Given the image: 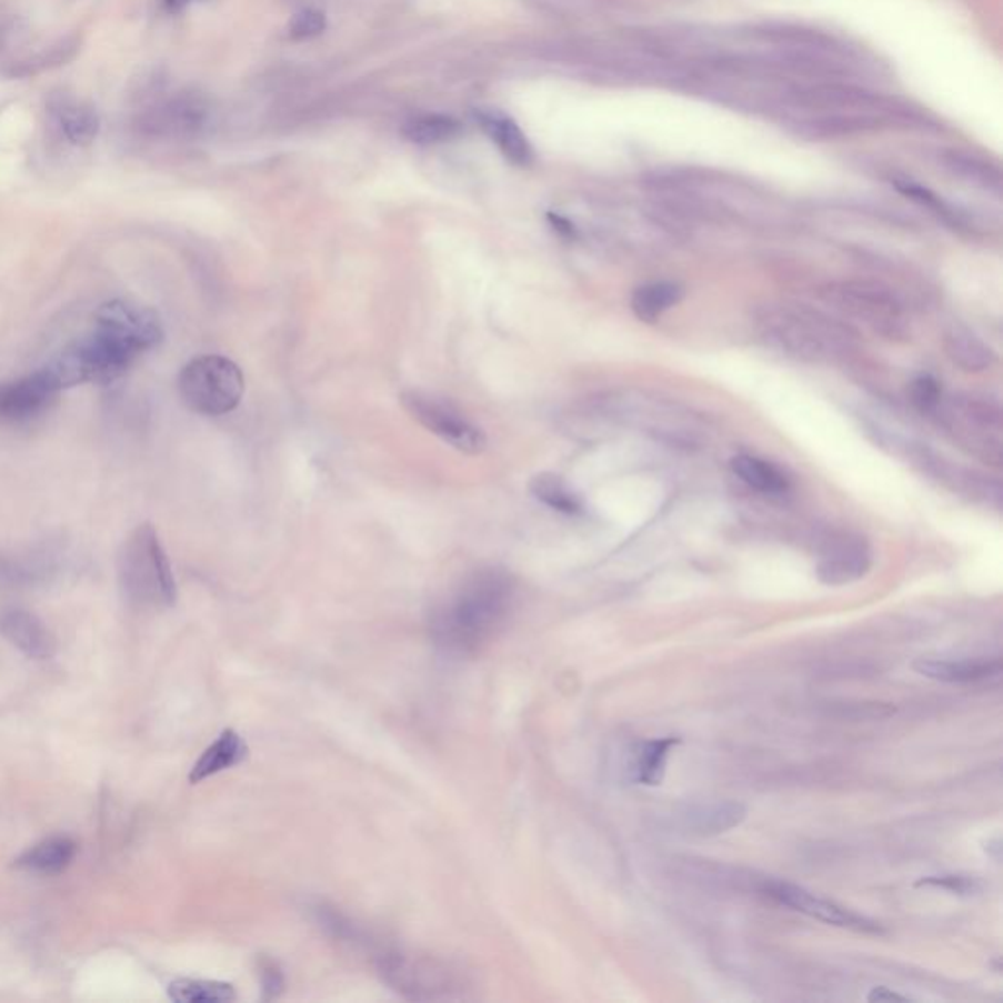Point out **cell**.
Instances as JSON below:
<instances>
[{
  "instance_id": "6da1fadb",
  "label": "cell",
  "mask_w": 1003,
  "mask_h": 1003,
  "mask_svg": "<svg viewBox=\"0 0 1003 1003\" xmlns=\"http://www.w3.org/2000/svg\"><path fill=\"white\" fill-rule=\"evenodd\" d=\"M514 576L481 569L464 576L433 605L428 630L433 645L449 656H471L487 648L506 625L515 604Z\"/></svg>"
},
{
  "instance_id": "7a4b0ae2",
  "label": "cell",
  "mask_w": 1003,
  "mask_h": 1003,
  "mask_svg": "<svg viewBox=\"0 0 1003 1003\" xmlns=\"http://www.w3.org/2000/svg\"><path fill=\"white\" fill-rule=\"evenodd\" d=\"M764 340L802 361L825 363L845 355L854 345L851 325L802 304H769L756 312Z\"/></svg>"
},
{
  "instance_id": "3957f363",
  "label": "cell",
  "mask_w": 1003,
  "mask_h": 1003,
  "mask_svg": "<svg viewBox=\"0 0 1003 1003\" xmlns=\"http://www.w3.org/2000/svg\"><path fill=\"white\" fill-rule=\"evenodd\" d=\"M118 576L132 604L161 610L177 602L173 569L151 523H140L124 541L118 556Z\"/></svg>"
},
{
  "instance_id": "277c9868",
  "label": "cell",
  "mask_w": 1003,
  "mask_h": 1003,
  "mask_svg": "<svg viewBox=\"0 0 1003 1003\" xmlns=\"http://www.w3.org/2000/svg\"><path fill=\"white\" fill-rule=\"evenodd\" d=\"M377 969L397 994L412 1002L464 1000L471 990V980L461 966L433 954L390 949L379 956Z\"/></svg>"
},
{
  "instance_id": "5b68a950",
  "label": "cell",
  "mask_w": 1003,
  "mask_h": 1003,
  "mask_svg": "<svg viewBox=\"0 0 1003 1003\" xmlns=\"http://www.w3.org/2000/svg\"><path fill=\"white\" fill-rule=\"evenodd\" d=\"M136 357L138 353H133L122 341L94 325L91 333L71 343L46 369L59 390L79 384H110L126 374Z\"/></svg>"
},
{
  "instance_id": "8992f818",
  "label": "cell",
  "mask_w": 1003,
  "mask_h": 1003,
  "mask_svg": "<svg viewBox=\"0 0 1003 1003\" xmlns=\"http://www.w3.org/2000/svg\"><path fill=\"white\" fill-rule=\"evenodd\" d=\"M243 392V373L228 357H197L179 374V394L197 414H228L238 408Z\"/></svg>"
},
{
  "instance_id": "52a82bcc",
  "label": "cell",
  "mask_w": 1003,
  "mask_h": 1003,
  "mask_svg": "<svg viewBox=\"0 0 1003 1003\" xmlns=\"http://www.w3.org/2000/svg\"><path fill=\"white\" fill-rule=\"evenodd\" d=\"M821 299L841 314L871 325L884 335H897L904 330V310L894 292L874 281H841L828 284Z\"/></svg>"
},
{
  "instance_id": "ba28073f",
  "label": "cell",
  "mask_w": 1003,
  "mask_h": 1003,
  "mask_svg": "<svg viewBox=\"0 0 1003 1003\" xmlns=\"http://www.w3.org/2000/svg\"><path fill=\"white\" fill-rule=\"evenodd\" d=\"M402 407L428 432L438 435L467 455H479L487 449V435L449 400L438 399L422 390H407L400 397Z\"/></svg>"
},
{
  "instance_id": "9c48e42d",
  "label": "cell",
  "mask_w": 1003,
  "mask_h": 1003,
  "mask_svg": "<svg viewBox=\"0 0 1003 1003\" xmlns=\"http://www.w3.org/2000/svg\"><path fill=\"white\" fill-rule=\"evenodd\" d=\"M761 892L766 897H771L772 902L790 907L792 912L804 913L812 920L823 921L828 925L851 929L856 933H872V935L882 933V927L876 921L869 920L861 913L851 912L843 905H839L837 902L812 894L805 887L796 886V884L782 882V880H766L761 886Z\"/></svg>"
},
{
  "instance_id": "30bf717a",
  "label": "cell",
  "mask_w": 1003,
  "mask_h": 1003,
  "mask_svg": "<svg viewBox=\"0 0 1003 1003\" xmlns=\"http://www.w3.org/2000/svg\"><path fill=\"white\" fill-rule=\"evenodd\" d=\"M94 320L97 328L114 335L138 355L156 348L163 340V325L158 312L130 300H110L99 308Z\"/></svg>"
},
{
  "instance_id": "8fae6325",
  "label": "cell",
  "mask_w": 1003,
  "mask_h": 1003,
  "mask_svg": "<svg viewBox=\"0 0 1003 1003\" xmlns=\"http://www.w3.org/2000/svg\"><path fill=\"white\" fill-rule=\"evenodd\" d=\"M953 430L961 433L962 440L976 449L979 453L997 464L1002 461V414L1000 408L980 399L954 400L949 410Z\"/></svg>"
},
{
  "instance_id": "7c38bea8",
  "label": "cell",
  "mask_w": 1003,
  "mask_h": 1003,
  "mask_svg": "<svg viewBox=\"0 0 1003 1003\" xmlns=\"http://www.w3.org/2000/svg\"><path fill=\"white\" fill-rule=\"evenodd\" d=\"M871 563V548L861 535L839 533L821 551L818 576L823 584L843 586L863 579Z\"/></svg>"
},
{
  "instance_id": "4fadbf2b",
  "label": "cell",
  "mask_w": 1003,
  "mask_h": 1003,
  "mask_svg": "<svg viewBox=\"0 0 1003 1003\" xmlns=\"http://www.w3.org/2000/svg\"><path fill=\"white\" fill-rule=\"evenodd\" d=\"M58 384L50 371L42 369L24 379L0 384V418L2 420H24L40 414L58 397Z\"/></svg>"
},
{
  "instance_id": "5bb4252c",
  "label": "cell",
  "mask_w": 1003,
  "mask_h": 1003,
  "mask_svg": "<svg viewBox=\"0 0 1003 1003\" xmlns=\"http://www.w3.org/2000/svg\"><path fill=\"white\" fill-rule=\"evenodd\" d=\"M0 635L33 661H50L58 653V639L50 628L24 608L0 610Z\"/></svg>"
},
{
  "instance_id": "9a60e30c",
  "label": "cell",
  "mask_w": 1003,
  "mask_h": 1003,
  "mask_svg": "<svg viewBox=\"0 0 1003 1003\" xmlns=\"http://www.w3.org/2000/svg\"><path fill=\"white\" fill-rule=\"evenodd\" d=\"M204 122V109L191 97L161 100L143 110L140 128L156 138H187Z\"/></svg>"
},
{
  "instance_id": "2e32d148",
  "label": "cell",
  "mask_w": 1003,
  "mask_h": 1003,
  "mask_svg": "<svg viewBox=\"0 0 1003 1003\" xmlns=\"http://www.w3.org/2000/svg\"><path fill=\"white\" fill-rule=\"evenodd\" d=\"M48 114H50L51 128L56 130L61 140L71 146H77V148L91 146L99 136V114L84 100L69 97V94H59L50 100Z\"/></svg>"
},
{
  "instance_id": "e0dca14e",
  "label": "cell",
  "mask_w": 1003,
  "mask_h": 1003,
  "mask_svg": "<svg viewBox=\"0 0 1003 1003\" xmlns=\"http://www.w3.org/2000/svg\"><path fill=\"white\" fill-rule=\"evenodd\" d=\"M76 841L67 835H51L43 839L40 843L26 849L24 853L14 859V869L17 871L30 872L38 876H56L69 869V864L73 863L77 856Z\"/></svg>"
},
{
  "instance_id": "ac0fdd59",
  "label": "cell",
  "mask_w": 1003,
  "mask_h": 1003,
  "mask_svg": "<svg viewBox=\"0 0 1003 1003\" xmlns=\"http://www.w3.org/2000/svg\"><path fill=\"white\" fill-rule=\"evenodd\" d=\"M249 756V746L245 739L238 731L224 730L218 735L212 745L204 749L189 774L191 784H200L204 780L217 776L220 772L230 771L233 766L243 763Z\"/></svg>"
},
{
  "instance_id": "d6986e66",
  "label": "cell",
  "mask_w": 1003,
  "mask_h": 1003,
  "mask_svg": "<svg viewBox=\"0 0 1003 1003\" xmlns=\"http://www.w3.org/2000/svg\"><path fill=\"white\" fill-rule=\"evenodd\" d=\"M477 118L481 122L482 130L489 133L490 140L497 143L498 150L502 151V156L510 163L518 167L531 166L533 150L530 140L514 118L506 117L504 112L498 110H482Z\"/></svg>"
},
{
  "instance_id": "ffe728a7",
  "label": "cell",
  "mask_w": 1003,
  "mask_h": 1003,
  "mask_svg": "<svg viewBox=\"0 0 1003 1003\" xmlns=\"http://www.w3.org/2000/svg\"><path fill=\"white\" fill-rule=\"evenodd\" d=\"M913 669L925 679L949 682V684H971L982 680L994 679L1002 674V661L1000 659H982V661H939V659H921L913 664Z\"/></svg>"
},
{
  "instance_id": "44dd1931",
  "label": "cell",
  "mask_w": 1003,
  "mask_h": 1003,
  "mask_svg": "<svg viewBox=\"0 0 1003 1003\" xmlns=\"http://www.w3.org/2000/svg\"><path fill=\"white\" fill-rule=\"evenodd\" d=\"M746 818V808L741 802L733 800H723V802H712V804L692 805L689 812L684 813V823L692 833L702 835V837H713V835H722L730 830L739 828Z\"/></svg>"
},
{
  "instance_id": "7402d4cb",
  "label": "cell",
  "mask_w": 1003,
  "mask_h": 1003,
  "mask_svg": "<svg viewBox=\"0 0 1003 1003\" xmlns=\"http://www.w3.org/2000/svg\"><path fill=\"white\" fill-rule=\"evenodd\" d=\"M679 743V738L641 741L633 749V763H631V779H633V782L645 784V786H659L663 782L672 749Z\"/></svg>"
},
{
  "instance_id": "603a6c76",
  "label": "cell",
  "mask_w": 1003,
  "mask_h": 1003,
  "mask_svg": "<svg viewBox=\"0 0 1003 1003\" xmlns=\"http://www.w3.org/2000/svg\"><path fill=\"white\" fill-rule=\"evenodd\" d=\"M945 351L954 365L969 373L986 371L995 363L994 349L964 328H953L946 332Z\"/></svg>"
},
{
  "instance_id": "cb8c5ba5",
  "label": "cell",
  "mask_w": 1003,
  "mask_h": 1003,
  "mask_svg": "<svg viewBox=\"0 0 1003 1003\" xmlns=\"http://www.w3.org/2000/svg\"><path fill=\"white\" fill-rule=\"evenodd\" d=\"M682 287L676 282H649L639 287L631 297V310L638 320L645 324H655L656 320L679 304L682 299Z\"/></svg>"
},
{
  "instance_id": "d4e9b609",
  "label": "cell",
  "mask_w": 1003,
  "mask_h": 1003,
  "mask_svg": "<svg viewBox=\"0 0 1003 1003\" xmlns=\"http://www.w3.org/2000/svg\"><path fill=\"white\" fill-rule=\"evenodd\" d=\"M731 471L746 487L764 492V494H782L788 489L786 474L776 464L764 461L761 457L738 455L731 459Z\"/></svg>"
},
{
  "instance_id": "484cf974",
  "label": "cell",
  "mask_w": 1003,
  "mask_h": 1003,
  "mask_svg": "<svg viewBox=\"0 0 1003 1003\" xmlns=\"http://www.w3.org/2000/svg\"><path fill=\"white\" fill-rule=\"evenodd\" d=\"M167 995L177 1003H228L238 997L232 984L200 979L173 980L167 987Z\"/></svg>"
},
{
  "instance_id": "4316f807",
  "label": "cell",
  "mask_w": 1003,
  "mask_h": 1003,
  "mask_svg": "<svg viewBox=\"0 0 1003 1003\" xmlns=\"http://www.w3.org/2000/svg\"><path fill=\"white\" fill-rule=\"evenodd\" d=\"M530 492L541 504L553 508L561 514H581L584 508L581 497L566 484L563 477L555 473L535 474L530 482Z\"/></svg>"
},
{
  "instance_id": "83f0119b",
  "label": "cell",
  "mask_w": 1003,
  "mask_h": 1003,
  "mask_svg": "<svg viewBox=\"0 0 1003 1003\" xmlns=\"http://www.w3.org/2000/svg\"><path fill=\"white\" fill-rule=\"evenodd\" d=\"M461 122L448 114H423L408 120L402 126V136L418 146H432L455 140L461 133Z\"/></svg>"
},
{
  "instance_id": "f1b7e54d",
  "label": "cell",
  "mask_w": 1003,
  "mask_h": 1003,
  "mask_svg": "<svg viewBox=\"0 0 1003 1003\" xmlns=\"http://www.w3.org/2000/svg\"><path fill=\"white\" fill-rule=\"evenodd\" d=\"M76 50L77 40H61V42L51 46V48L38 51L32 58H26L22 61L12 63L10 76H33V73L43 71V69L61 66L76 53Z\"/></svg>"
},
{
  "instance_id": "f546056e",
  "label": "cell",
  "mask_w": 1003,
  "mask_h": 1003,
  "mask_svg": "<svg viewBox=\"0 0 1003 1003\" xmlns=\"http://www.w3.org/2000/svg\"><path fill=\"white\" fill-rule=\"evenodd\" d=\"M915 886L941 887V890L951 892L954 895H961V897H971V895H979L982 892V884H980L979 880L972 879V876H964V874L925 876V879L917 880Z\"/></svg>"
},
{
  "instance_id": "4dcf8cb0",
  "label": "cell",
  "mask_w": 1003,
  "mask_h": 1003,
  "mask_svg": "<svg viewBox=\"0 0 1003 1003\" xmlns=\"http://www.w3.org/2000/svg\"><path fill=\"white\" fill-rule=\"evenodd\" d=\"M325 28H328V20H325L324 12H320V10L315 9H307L300 10L299 14L292 17L287 30H289V38H291V40L302 42V40L318 38L320 33L324 32Z\"/></svg>"
},
{
  "instance_id": "1f68e13d",
  "label": "cell",
  "mask_w": 1003,
  "mask_h": 1003,
  "mask_svg": "<svg viewBox=\"0 0 1003 1003\" xmlns=\"http://www.w3.org/2000/svg\"><path fill=\"white\" fill-rule=\"evenodd\" d=\"M912 399L915 407L921 408L923 412H933L941 407V387L939 382L923 374L917 381L913 382Z\"/></svg>"
},
{
  "instance_id": "d6a6232c",
  "label": "cell",
  "mask_w": 1003,
  "mask_h": 1003,
  "mask_svg": "<svg viewBox=\"0 0 1003 1003\" xmlns=\"http://www.w3.org/2000/svg\"><path fill=\"white\" fill-rule=\"evenodd\" d=\"M259 980H261V987H263V1000H274V997H279L282 994L284 976H282V971L277 962L271 961V959H261L259 961Z\"/></svg>"
},
{
  "instance_id": "836d02e7",
  "label": "cell",
  "mask_w": 1003,
  "mask_h": 1003,
  "mask_svg": "<svg viewBox=\"0 0 1003 1003\" xmlns=\"http://www.w3.org/2000/svg\"><path fill=\"white\" fill-rule=\"evenodd\" d=\"M869 1002H907V997L897 992L887 990L886 986L872 987L871 994L866 995Z\"/></svg>"
},
{
  "instance_id": "e575fe53",
  "label": "cell",
  "mask_w": 1003,
  "mask_h": 1003,
  "mask_svg": "<svg viewBox=\"0 0 1003 1003\" xmlns=\"http://www.w3.org/2000/svg\"><path fill=\"white\" fill-rule=\"evenodd\" d=\"M548 218L549 222L553 224V228H555L556 232L561 233V235H564V238H574V225H572L571 222L566 220V218L559 217V214H553V212H551Z\"/></svg>"
},
{
  "instance_id": "d590c367",
  "label": "cell",
  "mask_w": 1003,
  "mask_h": 1003,
  "mask_svg": "<svg viewBox=\"0 0 1003 1003\" xmlns=\"http://www.w3.org/2000/svg\"><path fill=\"white\" fill-rule=\"evenodd\" d=\"M189 2H191V0H163V4H166V9L169 10V12H179V10H183Z\"/></svg>"
}]
</instances>
